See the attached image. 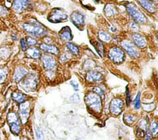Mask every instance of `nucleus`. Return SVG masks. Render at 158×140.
<instances>
[{
    "mask_svg": "<svg viewBox=\"0 0 158 140\" xmlns=\"http://www.w3.org/2000/svg\"><path fill=\"white\" fill-rule=\"evenodd\" d=\"M6 120L10 133L15 136H19L22 130V124L17 112L13 109H9L6 116Z\"/></svg>",
    "mask_w": 158,
    "mask_h": 140,
    "instance_id": "obj_1",
    "label": "nucleus"
},
{
    "mask_svg": "<svg viewBox=\"0 0 158 140\" xmlns=\"http://www.w3.org/2000/svg\"><path fill=\"white\" fill-rule=\"evenodd\" d=\"M38 79L35 73H28L18 84L19 87L25 91L35 90L37 87Z\"/></svg>",
    "mask_w": 158,
    "mask_h": 140,
    "instance_id": "obj_2",
    "label": "nucleus"
},
{
    "mask_svg": "<svg viewBox=\"0 0 158 140\" xmlns=\"http://www.w3.org/2000/svg\"><path fill=\"white\" fill-rule=\"evenodd\" d=\"M22 28L25 32L38 37L42 36L46 33L45 28L35 20L23 23Z\"/></svg>",
    "mask_w": 158,
    "mask_h": 140,
    "instance_id": "obj_3",
    "label": "nucleus"
},
{
    "mask_svg": "<svg viewBox=\"0 0 158 140\" xmlns=\"http://www.w3.org/2000/svg\"><path fill=\"white\" fill-rule=\"evenodd\" d=\"M30 103L28 101L25 100V101L19 104L17 115L20 119L22 125H25L30 117Z\"/></svg>",
    "mask_w": 158,
    "mask_h": 140,
    "instance_id": "obj_4",
    "label": "nucleus"
},
{
    "mask_svg": "<svg viewBox=\"0 0 158 140\" xmlns=\"http://www.w3.org/2000/svg\"><path fill=\"white\" fill-rule=\"evenodd\" d=\"M85 101L88 106L94 111L100 112L102 109V103L100 96L94 93H88L85 97Z\"/></svg>",
    "mask_w": 158,
    "mask_h": 140,
    "instance_id": "obj_5",
    "label": "nucleus"
},
{
    "mask_svg": "<svg viewBox=\"0 0 158 140\" xmlns=\"http://www.w3.org/2000/svg\"><path fill=\"white\" fill-rule=\"evenodd\" d=\"M126 9L130 15L138 23H143L146 21V17L138 8L132 3H128Z\"/></svg>",
    "mask_w": 158,
    "mask_h": 140,
    "instance_id": "obj_6",
    "label": "nucleus"
},
{
    "mask_svg": "<svg viewBox=\"0 0 158 140\" xmlns=\"http://www.w3.org/2000/svg\"><path fill=\"white\" fill-rule=\"evenodd\" d=\"M108 56L113 62L115 63H120L123 60L124 52L119 47H113L109 49Z\"/></svg>",
    "mask_w": 158,
    "mask_h": 140,
    "instance_id": "obj_7",
    "label": "nucleus"
},
{
    "mask_svg": "<svg viewBox=\"0 0 158 140\" xmlns=\"http://www.w3.org/2000/svg\"><path fill=\"white\" fill-rule=\"evenodd\" d=\"M122 48L131 56L137 58L139 55V53L136 45L129 40H123L121 42Z\"/></svg>",
    "mask_w": 158,
    "mask_h": 140,
    "instance_id": "obj_8",
    "label": "nucleus"
},
{
    "mask_svg": "<svg viewBox=\"0 0 158 140\" xmlns=\"http://www.w3.org/2000/svg\"><path fill=\"white\" fill-rule=\"evenodd\" d=\"M28 73V71L25 67L20 65L17 66L15 67L12 74V80L14 82L18 84L25 77Z\"/></svg>",
    "mask_w": 158,
    "mask_h": 140,
    "instance_id": "obj_9",
    "label": "nucleus"
},
{
    "mask_svg": "<svg viewBox=\"0 0 158 140\" xmlns=\"http://www.w3.org/2000/svg\"><path fill=\"white\" fill-rule=\"evenodd\" d=\"M67 18V15L64 10L60 9H54L49 15L48 20L49 21L52 23H58L66 20Z\"/></svg>",
    "mask_w": 158,
    "mask_h": 140,
    "instance_id": "obj_10",
    "label": "nucleus"
},
{
    "mask_svg": "<svg viewBox=\"0 0 158 140\" xmlns=\"http://www.w3.org/2000/svg\"><path fill=\"white\" fill-rule=\"evenodd\" d=\"M124 103L121 99L114 98L110 103V111L114 115H117L120 114L123 109Z\"/></svg>",
    "mask_w": 158,
    "mask_h": 140,
    "instance_id": "obj_11",
    "label": "nucleus"
},
{
    "mask_svg": "<svg viewBox=\"0 0 158 140\" xmlns=\"http://www.w3.org/2000/svg\"><path fill=\"white\" fill-rule=\"evenodd\" d=\"M70 18L72 23L78 27L83 26L85 23L84 15L78 11H74L71 14Z\"/></svg>",
    "mask_w": 158,
    "mask_h": 140,
    "instance_id": "obj_12",
    "label": "nucleus"
},
{
    "mask_svg": "<svg viewBox=\"0 0 158 140\" xmlns=\"http://www.w3.org/2000/svg\"><path fill=\"white\" fill-rule=\"evenodd\" d=\"M41 60L44 67L46 69L52 70L56 68V61L53 57L49 55H43L41 57Z\"/></svg>",
    "mask_w": 158,
    "mask_h": 140,
    "instance_id": "obj_13",
    "label": "nucleus"
},
{
    "mask_svg": "<svg viewBox=\"0 0 158 140\" xmlns=\"http://www.w3.org/2000/svg\"><path fill=\"white\" fill-rule=\"evenodd\" d=\"M86 79L89 82H99L103 80V76L99 72L91 71L87 73Z\"/></svg>",
    "mask_w": 158,
    "mask_h": 140,
    "instance_id": "obj_14",
    "label": "nucleus"
},
{
    "mask_svg": "<svg viewBox=\"0 0 158 140\" xmlns=\"http://www.w3.org/2000/svg\"><path fill=\"white\" fill-rule=\"evenodd\" d=\"M28 0H14L12 3V9L16 12H20L27 6Z\"/></svg>",
    "mask_w": 158,
    "mask_h": 140,
    "instance_id": "obj_15",
    "label": "nucleus"
},
{
    "mask_svg": "<svg viewBox=\"0 0 158 140\" xmlns=\"http://www.w3.org/2000/svg\"><path fill=\"white\" fill-rule=\"evenodd\" d=\"M10 97L11 100H12V101L17 104H20L25 101L26 99L25 95L19 90H14L12 91L10 93Z\"/></svg>",
    "mask_w": 158,
    "mask_h": 140,
    "instance_id": "obj_16",
    "label": "nucleus"
},
{
    "mask_svg": "<svg viewBox=\"0 0 158 140\" xmlns=\"http://www.w3.org/2000/svg\"><path fill=\"white\" fill-rule=\"evenodd\" d=\"M9 70L7 66L5 64L0 65V85H4L9 77Z\"/></svg>",
    "mask_w": 158,
    "mask_h": 140,
    "instance_id": "obj_17",
    "label": "nucleus"
},
{
    "mask_svg": "<svg viewBox=\"0 0 158 140\" xmlns=\"http://www.w3.org/2000/svg\"><path fill=\"white\" fill-rule=\"evenodd\" d=\"M132 39L135 45L139 48H144L146 45V41L145 38L139 34H133Z\"/></svg>",
    "mask_w": 158,
    "mask_h": 140,
    "instance_id": "obj_18",
    "label": "nucleus"
},
{
    "mask_svg": "<svg viewBox=\"0 0 158 140\" xmlns=\"http://www.w3.org/2000/svg\"><path fill=\"white\" fill-rule=\"evenodd\" d=\"M59 36L60 39L63 41H70L73 37L70 28H69L68 26L63 28L59 31Z\"/></svg>",
    "mask_w": 158,
    "mask_h": 140,
    "instance_id": "obj_19",
    "label": "nucleus"
},
{
    "mask_svg": "<svg viewBox=\"0 0 158 140\" xmlns=\"http://www.w3.org/2000/svg\"><path fill=\"white\" fill-rule=\"evenodd\" d=\"M12 53L11 49L7 45H2L0 47V59L2 60H7Z\"/></svg>",
    "mask_w": 158,
    "mask_h": 140,
    "instance_id": "obj_20",
    "label": "nucleus"
},
{
    "mask_svg": "<svg viewBox=\"0 0 158 140\" xmlns=\"http://www.w3.org/2000/svg\"><path fill=\"white\" fill-rule=\"evenodd\" d=\"M25 52L28 57L33 58V59L38 58L40 56V54H41L40 50L33 47H30L29 48L25 50Z\"/></svg>",
    "mask_w": 158,
    "mask_h": 140,
    "instance_id": "obj_21",
    "label": "nucleus"
},
{
    "mask_svg": "<svg viewBox=\"0 0 158 140\" xmlns=\"http://www.w3.org/2000/svg\"><path fill=\"white\" fill-rule=\"evenodd\" d=\"M139 4L143 7L146 10L149 12L153 13L154 12L156 9L153 4L149 0H138Z\"/></svg>",
    "mask_w": 158,
    "mask_h": 140,
    "instance_id": "obj_22",
    "label": "nucleus"
},
{
    "mask_svg": "<svg viewBox=\"0 0 158 140\" xmlns=\"http://www.w3.org/2000/svg\"><path fill=\"white\" fill-rule=\"evenodd\" d=\"M40 49L46 52L52 53V54H57L59 53V50L57 47L53 45H50L48 44H41L40 45Z\"/></svg>",
    "mask_w": 158,
    "mask_h": 140,
    "instance_id": "obj_23",
    "label": "nucleus"
},
{
    "mask_svg": "<svg viewBox=\"0 0 158 140\" xmlns=\"http://www.w3.org/2000/svg\"><path fill=\"white\" fill-rule=\"evenodd\" d=\"M104 11L107 17H110V16L113 15L114 14H115L116 10H115V6L113 4L109 3L105 6V7L104 8Z\"/></svg>",
    "mask_w": 158,
    "mask_h": 140,
    "instance_id": "obj_24",
    "label": "nucleus"
},
{
    "mask_svg": "<svg viewBox=\"0 0 158 140\" xmlns=\"http://www.w3.org/2000/svg\"><path fill=\"white\" fill-rule=\"evenodd\" d=\"M99 39L104 42H109L112 40L111 36L106 31H99L98 32Z\"/></svg>",
    "mask_w": 158,
    "mask_h": 140,
    "instance_id": "obj_25",
    "label": "nucleus"
},
{
    "mask_svg": "<svg viewBox=\"0 0 158 140\" xmlns=\"http://www.w3.org/2000/svg\"><path fill=\"white\" fill-rule=\"evenodd\" d=\"M92 44L94 46V47L95 48L97 52L101 56H102L103 53H104V47H103L102 44L99 41H94V42Z\"/></svg>",
    "mask_w": 158,
    "mask_h": 140,
    "instance_id": "obj_26",
    "label": "nucleus"
},
{
    "mask_svg": "<svg viewBox=\"0 0 158 140\" xmlns=\"http://www.w3.org/2000/svg\"><path fill=\"white\" fill-rule=\"evenodd\" d=\"M150 131L153 136H156L158 132L157 123L155 120H152L150 124Z\"/></svg>",
    "mask_w": 158,
    "mask_h": 140,
    "instance_id": "obj_27",
    "label": "nucleus"
},
{
    "mask_svg": "<svg viewBox=\"0 0 158 140\" xmlns=\"http://www.w3.org/2000/svg\"><path fill=\"white\" fill-rule=\"evenodd\" d=\"M66 47L73 55H77L78 54L79 49L77 45H74L71 42H67L66 44Z\"/></svg>",
    "mask_w": 158,
    "mask_h": 140,
    "instance_id": "obj_28",
    "label": "nucleus"
},
{
    "mask_svg": "<svg viewBox=\"0 0 158 140\" xmlns=\"http://www.w3.org/2000/svg\"><path fill=\"white\" fill-rule=\"evenodd\" d=\"M9 15V10L2 4H0V18L7 17Z\"/></svg>",
    "mask_w": 158,
    "mask_h": 140,
    "instance_id": "obj_29",
    "label": "nucleus"
},
{
    "mask_svg": "<svg viewBox=\"0 0 158 140\" xmlns=\"http://www.w3.org/2000/svg\"><path fill=\"white\" fill-rule=\"evenodd\" d=\"M25 42L27 45L32 47L37 44V40L31 36H27L25 39Z\"/></svg>",
    "mask_w": 158,
    "mask_h": 140,
    "instance_id": "obj_30",
    "label": "nucleus"
},
{
    "mask_svg": "<svg viewBox=\"0 0 158 140\" xmlns=\"http://www.w3.org/2000/svg\"><path fill=\"white\" fill-rule=\"evenodd\" d=\"M136 118V117L133 115H125V116L124 117V120L127 123L131 124L135 122Z\"/></svg>",
    "mask_w": 158,
    "mask_h": 140,
    "instance_id": "obj_31",
    "label": "nucleus"
},
{
    "mask_svg": "<svg viewBox=\"0 0 158 140\" xmlns=\"http://www.w3.org/2000/svg\"><path fill=\"white\" fill-rule=\"evenodd\" d=\"M93 91L94 92H95L97 95H98L100 98H101L102 99H104V91H102V90L99 87H95L93 88Z\"/></svg>",
    "mask_w": 158,
    "mask_h": 140,
    "instance_id": "obj_32",
    "label": "nucleus"
},
{
    "mask_svg": "<svg viewBox=\"0 0 158 140\" xmlns=\"http://www.w3.org/2000/svg\"><path fill=\"white\" fill-rule=\"evenodd\" d=\"M155 107H156V106L153 103L144 104L143 106V109L145 111H152L155 108Z\"/></svg>",
    "mask_w": 158,
    "mask_h": 140,
    "instance_id": "obj_33",
    "label": "nucleus"
},
{
    "mask_svg": "<svg viewBox=\"0 0 158 140\" xmlns=\"http://www.w3.org/2000/svg\"><path fill=\"white\" fill-rule=\"evenodd\" d=\"M70 58H71V55L69 53H64L60 56V60L61 63H65L68 61Z\"/></svg>",
    "mask_w": 158,
    "mask_h": 140,
    "instance_id": "obj_34",
    "label": "nucleus"
},
{
    "mask_svg": "<svg viewBox=\"0 0 158 140\" xmlns=\"http://www.w3.org/2000/svg\"><path fill=\"white\" fill-rule=\"evenodd\" d=\"M140 99V93H139V92H138L137 94V96L134 101V107L136 109H138L140 107V101H139L140 99Z\"/></svg>",
    "mask_w": 158,
    "mask_h": 140,
    "instance_id": "obj_35",
    "label": "nucleus"
},
{
    "mask_svg": "<svg viewBox=\"0 0 158 140\" xmlns=\"http://www.w3.org/2000/svg\"><path fill=\"white\" fill-rule=\"evenodd\" d=\"M35 136L36 138L38 140H41L43 138V134L41 131V130L39 128H35Z\"/></svg>",
    "mask_w": 158,
    "mask_h": 140,
    "instance_id": "obj_36",
    "label": "nucleus"
},
{
    "mask_svg": "<svg viewBox=\"0 0 158 140\" xmlns=\"http://www.w3.org/2000/svg\"><path fill=\"white\" fill-rule=\"evenodd\" d=\"M94 66V63L91 60H88L84 64V67L86 69H91Z\"/></svg>",
    "mask_w": 158,
    "mask_h": 140,
    "instance_id": "obj_37",
    "label": "nucleus"
},
{
    "mask_svg": "<svg viewBox=\"0 0 158 140\" xmlns=\"http://www.w3.org/2000/svg\"><path fill=\"white\" fill-rule=\"evenodd\" d=\"M80 96L79 95L77 94V93H75L73 94L71 97H70V101L73 103H77L80 101Z\"/></svg>",
    "mask_w": 158,
    "mask_h": 140,
    "instance_id": "obj_38",
    "label": "nucleus"
},
{
    "mask_svg": "<svg viewBox=\"0 0 158 140\" xmlns=\"http://www.w3.org/2000/svg\"><path fill=\"white\" fill-rule=\"evenodd\" d=\"M20 47H21V49L22 51H25L27 49V44L25 42V40L24 39V38H22L20 41Z\"/></svg>",
    "mask_w": 158,
    "mask_h": 140,
    "instance_id": "obj_39",
    "label": "nucleus"
},
{
    "mask_svg": "<svg viewBox=\"0 0 158 140\" xmlns=\"http://www.w3.org/2000/svg\"><path fill=\"white\" fill-rule=\"evenodd\" d=\"M129 27H130V29L133 31H136L138 30V26L134 21H131L130 23Z\"/></svg>",
    "mask_w": 158,
    "mask_h": 140,
    "instance_id": "obj_40",
    "label": "nucleus"
},
{
    "mask_svg": "<svg viewBox=\"0 0 158 140\" xmlns=\"http://www.w3.org/2000/svg\"><path fill=\"white\" fill-rule=\"evenodd\" d=\"M70 84L72 85V87H73V89L75 90V91H78V84L75 81V80H72L70 82Z\"/></svg>",
    "mask_w": 158,
    "mask_h": 140,
    "instance_id": "obj_41",
    "label": "nucleus"
},
{
    "mask_svg": "<svg viewBox=\"0 0 158 140\" xmlns=\"http://www.w3.org/2000/svg\"><path fill=\"white\" fill-rule=\"evenodd\" d=\"M127 104H129L131 102V98H130V95L128 91H127Z\"/></svg>",
    "mask_w": 158,
    "mask_h": 140,
    "instance_id": "obj_42",
    "label": "nucleus"
},
{
    "mask_svg": "<svg viewBox=\"0 0 158 140\" xmlns=\"http://www.w3.org/2000/svg\"><path fill=\"white\" fill-rule=\"evenodd\" d=\"M11 37H12L13 40H15V41L17 40V36L15 33H12L11 34Z\"/></svg>",
    "mask_w": 158,
    "mask_h": 140,
    "instance_id": "obj_43",
    "label": "nucleus"
},
{
    "mask_svg": "<svg viewBox=\"0 0 158 140\" xmlns=\"http://www.w3.org/2000/svg\"><path fill=\"white\" fill-rule=\"evenodd\" d=\"M2 85H0V93H1V91H2Z\"/></svg>",
    "mask_w": 158,
    "mask_h": 140,
    "instance_id": "obj_44",
    "label": "nucleus"
},
{
    "mask_svg": "<svg viewBox=\"0 0 158 140\" xmlns=\"http://www.w3.org/2000/svg\"><path fill=\"white\" fill-rule=\"evenodd\" d=\"M1 23H2V21H1V18H0V25H1Z\"/></svg>",
    "mask_w": 158,
    "mask_h": 140,
    "instance_id": "obj_45",
    "label": "nucleus"
}]
</instances>
